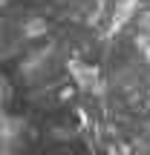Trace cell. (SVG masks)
Returning <instances> with one entry per match:
<instances>
[{"label":"cell","instance_id":"obj_1","mask_svg":"<svg viewBox=\"0 0 150 155\" xmlns=\"http://www.w3.org/2000/svg\"><path fill=\"white\" fill-rule=\"evenodd\" d=\"M139 0H104V9H101V23H104L107 32H116L124 20L136 12Z\"/></svg>","mask_w":150,"mask_h":155},{"label":"cell","instance_id":"obj_2","mask_svg":"<svg viewBox=\"0 0 150 155\" xmlns=\"http://www.w3.org/2000/svg\"><path fill=\"white\" fill-rule=\"evenodd\" d=\"M139 46H141V52H145L147 61H150V12L139 20Z\"/></svg>","mask_w":150,"mask_h":155}]
</instances>
